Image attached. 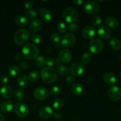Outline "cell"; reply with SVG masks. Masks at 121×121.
Masks as SVG:
<instances>
[{"instance_id":"c3c4849f","label":"cell","mask_w":121,"mask_h":121,"mask_svg":"<svg viewBox=\"0 0 121 121\" xmlns=\"http://www.w3.org/2000/svg\"><path fill=\"white\" fill-rule=\"evenodd\" d=\"M119 59H120V60H121V53L120 54V55H119Z\"/></svg>"},{"instance_id":"7bdbcfd3","label":"cell","mask_w":121,"mask_h":121,"mask_svg":"<svg viewBox=\"0 0 121 121\" xmlns=\"http://www.w3.org/2000/svg\"><path fill=\"white\" fill-rule=\"evenodd\" d=\"M75 78L74 77V76L72 75H70L68 76L66 78V83L68 84V85H71V84L73 83L74 82Z\"/></svg>"},{"instance_id":"f546056e","label":"cell","mask_w":121,"mask_h":121,"mask_svg":"<svg viewBox=\"0 0 121 121\" xmlns=\"http://www.w3.org/2000/svg\"><path fill=\"white\" fill-rule=\"evenodd\" d=\"M52 106H53V108L55 109H60L64 106V101L60 98H57L53 101Z\"/></svg>"},{"instance_id":"e0dca14e","label":"cell","mask_w":121,"mask_h":121,"mask_svg":"<svg viewBox=\"0 0 121 121\" xmlns=\"http://www.w3.org/2000/svg\"><path fill=\"white\" fill-rule=\"evenodd\" d=\"M0 95L4 99H9L13 96V89L8 85H4L0 89Z\"/></svg>"},{"instance_id":"1f68e13d","label":"cell","mask_w":121,"mask_h":121,"mask_svg":"<svg viewBox=\"0 0 121 121\" xmlns=\"http://www.w3.org/2000/svg\"><path fill=\"white\" fill-rule=\"evenodd\" d=\"M91 60V56L89 53H84L81 56V61L85 65H88Z\"/></svg>"},{"instance_id":"816d5d0a","label":"cell","mask_w":121,"mask_h":121,"mask_svg":"<svg viewBox=\"0 0 121 121\" xmlns=\"http://www.w3.org/2000/svg\"><path fill=\"white\" fill-rule=\"evenodd\" d=\"M0 74H1V73H0Z\"/></svg>"},{"instance_id":"836d02e7","label":"cell","mask_w":121,"mask_h":121,"mask_svg":"<svg viewBox=\"0 0 121 121\" xmlns=\"http://www.w3.org/2000/svg\"><path fill=\"white\" fill-rule=\"evenodd\" d=\"M91 22L93 26H96V27L99 26L102 22V18H101L99 15H94V16L92 18H91Z\"/></svg>"},{"instance_id":"7402d4cb","label":"cell","mask_w":121,"mask_h":121,"mask_svg":"<svg viewBox=\"0 0 121 121\" xmlns=\"http://www.w3.org/2000/svg\"><path fill=\"white\" fill-rule=\"evenodd\" d=\"M110 47L114 50H118L121 48V41L116 37H113L109 41Z\"/></svg>"},{"instance_id":"d6a6232c","label":"cell","mask_w":121,"mask_h":121,"mask_svg":"<svg viewBox=\"0 0 121 121\" xmlns=\"http://www.w3.org/2000/svg\"><path fill=\"white\" fill-rule=\"evenodd\" d=\"M39 78V74L37 72H32L29 73L28 76V80L32 82H34L37 81Z\"/></svg>"},{"instance_id":"74e56055","label":"cell","mask_w":121,"mask_h":121,"mask_svg":"<svg viewBox=\"0 0 121 121\" xmlns=\"http://www.w3.org/2000/svg\"><path fill=\"white\" fill-rule=\"evenodd\" d=\"M60 93V88L59 86H55L51 87L49 91V94L53 96L58 95Z\"/></svg>"},{"instance_id":"8fae6325","label":"cell","mask_w":121,"mask_h":121,"mask_svg":"<svg viewBox=\"0 0 121 121\" xmlns=\"http://www.w3.org/2000/svg\"><path fill=\"white\" fill-rule=\"evenodd\" d=\"M33 95L36 99L39 100H44L48 98L49 92L46 88L39 87L35 89L33 92Z\"/></svg>"},{"instance_id":"2e32d148","label":"cell","mask_w":121,"mask_h":121,"mask_svg":"<svg viewBox=\"0 0 121 121\" xmlns=\"http://www.w3.org/2000/svg\"><path fill=\"white\" fill-rule=\"evenodd\" d=\"M96 33V31L93 27L91 26H86L82 31V35L83 37L86 39H90L93 37Z\"/></svg>"},{"instance_id":"52a82bcc","label":"cell","mask_w":121,"mask_h":121,"mask_svg":"<svg viewBox=\"0 0 121 121\" xmlns=\"http://www.w3.org/2000/svg\"><path fill=\"white\" fill-rule=\"evenodd\" d=\"M85 67L79 61H74L70 67V72L71 75L75 76H79L84 73Z\"/></svg>"},{"instance_id":"ab89813d","label":"cell","mask_w":121,"mask_h":121,"mask_svg":"<svg viewBox=\"0 0 121 121\" xmlns=\"http://www.w3.org/2000/svg\"><path fill=\"white\" fill-rule=\"evenodd\" d=\"M24 5L25 8L26 9H31L32 8L33 6V1H30V0H26V1L24 2Z\"/></svg>"},{"instance_id":"b9f144b4","label":"cell","mask_w":121,"mask_h":121,"mask_svg":"<svg viewBox=\"0 0 121 121\" xmlns=\"http://www.w3.org/2000/svg\"><path fill=\"white\" fill-rule=\"evenodd\" d=\"M9 77H8V76L7 75V74H3L1 78V82L3 84H4V85H7V84L9 82Z\"/></svg>"},{"instance_id":"8992f818","label":"cell","mask_w":121,"mask_h":121,"mask_svg":"<svg viewBox=\"0 0 121 121\" xmlns=\"http://www.w3.org/2000/svg\"><path fill=\"white\" fill-rule=\"evenodd\" d=\"M103 48V43L102 40L98 38L93 39L89 44V50L90 52L94 54L100 53Z\"/></svg>"},{"instance_id":"277c9868","label":"cell","mask_w":121,"mask_h":121,"mask_svg":"<svg viewBox=\"0 0 121 121\" xmlns=\"http://www.w3.org/2000/svg\"><path fill=\"white\" fill-rule=\"evenodd\" d=\"M63 18L65 21L70 23L74 22L78 17V12L73 7H68L64 10L62 14Z\"/></svg>"},{"instance_id":"5b68a950","label":"cell","mask_w":121,"mask_h":121,"mask_svg":"<svg viewBox=\"0 0 121 121\" xmlns=\"http://www.w3.org/2000/svg\"><path fill=\"white\" fill-rule=\"evenodd\" d=\"M84 9L87 14L93 15L98 13L100 7L99 5L95 1H87L84 3Z\"/></svg>"},{"instance_id":"e575fe53","label":"cell","mask_w":121,"mask_h":121,"mask_svg":"<svg viewBox=\"0 0 121 121\" xmlns=\"http://www.w3.org/2000/svg\"><path fill=\"white\" fill-rule=\"evenodd\" d=\"M31 40L35 44H40L42 41V36L40 34L36 33L32 35Z\"/></svg>"},{"instance_id":"9a60e30c","label":"cell","mask_w":121,"mask_h":121,"mask_svg":"<svg viewBox=\"0 0 121 121\" xmlns=\"http://www.w3.org/2000/svg\"><path fill=\"white\" fill-rule=\"evenodd\" d=\"M39 14H40V16L41 17V18L45 22H48L52 20V13L47 8H43H43H40V9H39Z\"/></svg>"},{"instance_id":"7dc6e473","label":"cell","mask_w":121,"mask_h":121,"mask_svg":"<svg viewBox=\"0 0 121 121\" xmlns=\"http://www.w3.org/2000/svg\"><path fill=\"white\" fill-rule=\"evenodd\" d=\"M5 121L4 117L3 115L0 113V121Z\"/></svg>"},{"instance_id":"ba28073f","label":"cell","mask_w":121,"mask_h":121,"mask_svg":"<svg viewBox=\"0 0 121 121\" xmlns=\"http://www.w3.org/2000/svg\"><path fill=\"white\" fill-rule=\"evenodd\" d=\"M14 112L18 117L20 118H24L29 113V109L25 103L19 102L15 105Z\"/></svg>"},{"instance_id":"4316f807","label":"cell","mask_w":121,"mask_h":121,"mask_svg":"<svg viewBox=\"0 0 121 121\" xmlns=\"http://www.w3.org/2000/svg\"><path fill=\"white\" fill-rule=\"evenodd\" d=\"M56 72L61 76H65L67 75L68 73V70L66 66H64V65H59L56 67Z\"/></svg>"},{"instance_id":"6da1fadb","label":"cell","mask_w":121,"mask_h":121,"mask_svg":"<svg viewBox=\"0 0 121 121\" xmlns=\"http://www.w3.org/2000/svg\"><path fill=\"white\" fill-rule=\"evenodd\" d=\"M21 53L23 57L28 60L34 59L38 56L39 49L37 47L32 43L26 44L21 49Z\"/></svg>"},{"instance_id":"7a4b0ae2","label":"cell","mask_w":121,"mask_h":121,"mask_svg":"<svg viewBox=\"0 0 121 121\" xmlns=\"http://www.w3.org/2000/svg\"><path fill=\"white\" fill-rule=\"evenodd\" d=\"M40 76L43 80L46 83H52L55 82L57 78L56 72L52 67H44L40 72Z\"/></svg>"},{"instance_id":"f6af8a7d","label":"cell","mask_w":121,"mask_h":121,"mask_svg":"<svg viewBox=\"0 0 121 121\" xmlns=\"http://www.w3.org/2000/svg\"><path fill=\"white\" fill-rule=\"evenodd\" d=\"M23 58V56L22 54H18L15 56V59L17 61H21Z\"/></svg>"},{"instance_id":"9c48e42d","label":"cell","mask_w":121,"mask_h":121,"mask_svg":"<svg viewBox=\"0 0 121 121\" xmlns=\"http://www.w3.org/2000/svg\"><path fill=\"white\" fill-rule=\"evenodd\" d=\"M76 38L72 33H67L63 36L61 40V45L65 48H71L75 44Z\"/></svg>"},{"instance_id":"d4e9b609","label":"cell","mask_w":121,"mask_h":121,"mask_svg":"<svg viewBox=\"0 0 121 121\" xmlns=\"http://www.w3.org/2000/svg\"><path fill=\"white\" fill-rule=\"evenodd\" d=\"M28 81V77L25 74H22L19 76V77L17 78V83L21 87H24V86H26L27 85Z\"/></svg>"},{"instance_id":"4fadbf2b","label":"cell","mask_w":121,"mask_h":121,"mask_svg":"<svg viewBox=\"0 0 121 121\" xmlns=\"http://www.w3.org/2000/svg\"><path fill=\"white\" fill-rule=\"evenodd\" d=\"M97 34L100 38L104 40H108L112 35V32L108 27L106 26H102L97 31Z\"/></svg>"},{"instance_id":"681fc988","label":"cell","mask_w":121,"mask_h":121,"mask_svg":"<svg viewBox=\"0 0 121 121\" xmlns=\"http://www.w3.org/2000/svg\"><path fill=\"white\" fill-rule=\"evenodd\" d=\"M119 76H120V77H121V72H120V73H119Z\"/></svg>"},{"instance_id":"484cf974","label":"cell","mask_w":121,"mask_h":121,"mask_svg":"<svg viewBox=\"0 0 121 121\" xmlns=\"http://www.w3.org/2000/svg\"><path fill=\"white\" fill-rule=\"evenodd\" d=\"M14 98L18 101H21L23 100L24 96V93L23 91L21 89H16L14 91V93H13Z\"/></svg>"},{"instance_id":"7c38bea8","label":"cell","mask_w":121,"mask_h":121,"mask_svg":"<svg viewBox=\"0 0 121 121\" xmlns=\"http://www.w3.org/2000/svg\"><path fill=\"white\" fill-rule=\"evenodd\" d=\"M53 110L48 106H42L39 110V115L40 118L43 119H47L53 115Z\"/></svg>"},{"instance_id":"44dd1931","label":"cell","mask_w":121,"mask_h":121,"mask_svg":"<svg viewBox=\"0 0 121 121\" xmlns=\"http://www.w3.org/2000/svg\"><path fill=\"white\" fill-rule=\"evenodd\" d=\"M28 20L27 18L23 15H18L15 18V22L18 26L21 27H25L28 24Z\"/></svg>"},{"instance_id":"d6986e66","label":"cell","mask_w":121,"mask_h":121,"mask_svg":"<svg viewBox=\"0 0 121 121\" xmlns=\"http://www.w3.org/2000/svg\"><path fill=\"white\" fill-rule=\"evenodd\" d=\"M13 103L9 100H5L2 102L0 105V109L2 112L7 113L9 112L13 109Z\"/></svg>"},{"instance_id":"f35d334b","label":"cell","mask_w":121,"mask_h":121,"mask_svg":"<svg viewBox=\"0 0 121 121\" xmlns=\"http://www.w3.org/2000/svg\"><path fill=\"white\" fill-rule=\"evenodd\" d=\"M55 60L51 57H48L45 60V65H47L49 67H51L55 65Z\"/></svg>"},{"instance_id":"d590c367","label":"cell","mask_w":121,"mask_h":121,"mask_svg":"<svg viewBox=\"0 0 121 121\" xmlns=\"http://www.w3.org/2000/svg\"><path fill=\"white\" fill-rule=\"evenodd\" d=\"M67 30V27H66V24L64 22H59L58 23V26H57V30L58 31L59 33L60 34H63L65 33Z\"/></svg>"},{"instance_id":"4dcf8cb0","label":"cell","mask_w":121,"mask_h":121,"mask_svg":"<svg viewBox=\"0 0 121 121\" xmlns=\"http://www.w3.org/2000/svg\"><path fill=\"white\" fill-rule=\"evenodd\" d=\"M37 17V13L33 9H30L28 10L26 13V17L27 18V19L30 21H33L34 20H35L36 17Z\"/></svg>"},{"instance_id":"ee69618b","label":"cell","mask_w":121,"mask_h":121,"mask_svg":"<svg viewBox=\"0 0 121 121\" xmlns=\"http://www.w3.org/2000/svg\"><path fill=\"white\" fill-rule=\"evenodd\" d=\"M53 115L54 118L56 119H60L62 117V114L60 112H53Z\"/></svg>"},{"instance_id":"cb8c5ba5","label":"cell","mask_w":121,"mask_h":121,"mask_svg":"<svg viewBox=\"0 0 121 121\" xmlns=\"http://www.w3.org/2000/svg\"><path fill=\"white\" fill-rule=\"evenodd\" d=\"M71 92L75 96H79L82 94L83 91V87L79 83H76L71 87Z\"/></svg>"},{"instance_id":"60d3db41","label":"cell","mask_w":121,"mask_h":121,"mask_svg":"<svg viewBox=\"0 0 121 121\" xmlns=\"http://www.w3.org/2000/svg\"><path fill=\"white\" fill-rule=\"evenodd\" d=\"M68 28L71 31H76L78 30V25L76 22H72L69 24Z\"/></svg>"},{"instance_id":"83f0119b","label":"cell","mask_w":121,"mask_h":121,"mask_svg":"<svg viewBox=\"0 0 121 121\" xmlns=\"http://www.w3.org/2000/svg\"><path fill=\"white\" fill-rule=\"evenodd\" d=\"M20 69L17 66L13 65L8 69V73L12 76H16L20 73Z\"/></svg>"},{"instance_id":"bcb514c9","label":"cell","mask_w":121,"mask_h":121,"mask_svg":"<svg viewBox=\"0 0 121 121\" xmlns=\"http://www.w3.org/2000/svg\"><path fill=\"white\" fill-rule=\"evenodd\" d=\"M72 2V3L77 5H81L84 2V1H83V0H75V1L73 0Z\"/></svg>"},{"instance_id":"ac0fdd59","label":"cell","mask_w":121,"mask_h":121,"mask_svg":"<svg viewBox=\"0 0 121 121\" xmlns=\"http://www.w3.org/2000/svg\"><path fill=\"white\" fill-rule=\"evenodd\" d=\"M43 27L42 22L38 19H35L31 22L29 26V29L33 33H36L42 29Z\"/></svg>"},{"instance_id":"f907efd6","label":"cell","mask_w":121,"mask_h":121,"mask_svg":"<svg viewBox=\"0 0 121 121\" xmlns=\"http://www.w3.org/2000/svg\"></svg>"},{"instance_id":"30bf717a","label":"cell","mask_w":121,"mask_h":121,"mask_svg":"<svg viewBox=\"0 0 121 121\" xmlns=\"http://www.w3.org/2000/svg\"><path fill=\"white\" fill-rule=\"evenodd\" d=\"M107 94L110 100L114 102L117 101L121 98V90L118 86H113L109 88Z\"/></svg>"},{"instance_id":"603a6c76","label":"cell","mask_w":121,"mask_h":121,"mask_svg":"<svg viewBox=\"0 0 121 121\" xmlns=\"http://www.w3.org/2000/svg\"><path fill=\"white\" fill-rule=\"evenodd\" d=\"M105 23L109 27L112 28H115L118 27L119 22L115 18L112 17H107L105 20Z\"/></svg>"},{"instance_id":"5bb4252c","label":"cell","mask_w":121,"mask_h":121,"mask_svg":"<svg viewBox=\"0 0 121 121\" xmlns=\"http://www.w3.org/2000/svg\"><path fill=\"white\" fill-rule=\"evenodd\" d=\"M59 57L60 60L63 63H67L70 62L72 59V54L70 50L66 48H64L59 52Z\"/></svg>"},{"instance_id":"f1b7e54d","label":"cell","mask_w":121,"mask_h":121,"mask_svg":"<svg viewBox=\"0 0 121 121\" xmlns=\"http://www.w3.org/2000/svg\"><path fill=\"white\" fill-rule=\"evenodd\" d=\"M45 60L46 59L45 57L43 56H38L35 59V63L39 67H43L45 66Z\"/></svg>"},{"instance_id":"8d00e7d4","label":"cell","mask_w":121,"mask_h":121,"mask_svg":"<svg viewBox=\"0 0 121 121\" xmlns=\"http://www.w3.org/2000/svg\"><path fill=\"white\" fill-rule=\"evenodd\" d=\"M51 40L53 43L58 44V43H59V41H60V35H59V34H58V33L53 32V33H52L51 35Z\"/></svg>"},{"instance_id":"3957f363","label":"cell","mask_w":121,"mask_h":121,"mask_svg":"<svg viewBox=\"0 0 121 121\" xmlns=\"http://www.w3.org/2000/svg\"><path fill=\"white\" fill-rule=\"evenodd\" d=\"M30 38V33L28 30L24 28L18 30L14 35V40L17 44L21 45L27 42Z\"/></svg>"},{"instance_id":"ffe728a7","label":"cell","mask_w":121,"mask_h":121,"mask_svg":"<svg viewBox=\"0 0 121 121\" xmlns=\"http://www.w3.org/2000/svg\"><path fill=\"white\" fill-rule=\"evenodd\" d=\"M103 80L109 85H113L116 82V77L111 72H107L103 76Z\"/></svg>"}]
</instances>
